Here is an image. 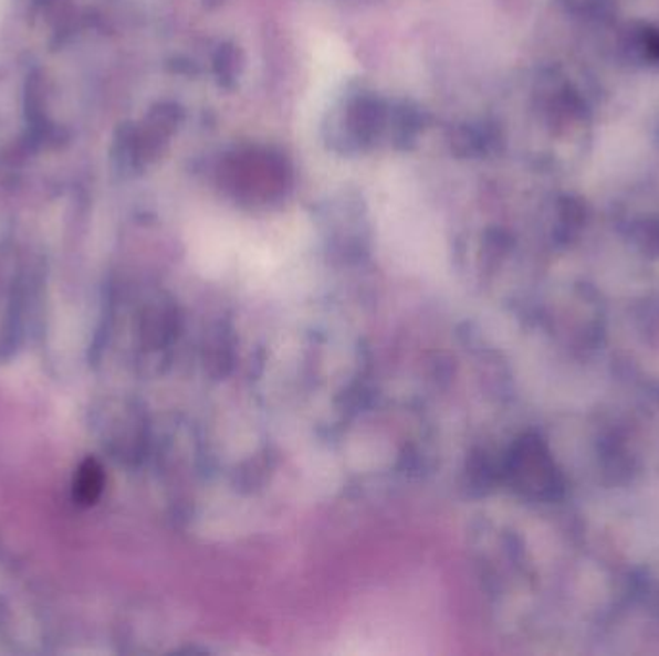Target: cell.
I'll return each mask as SVG.
<instances>
[{"mask_svg": "<svg viewBox=\"0 0 659 656\" xmlns=\"http://www.w3.org/2000/svg\"><path fill=\"white\" fill-rule=\"evenodd\" d=\"M105 487V470L97 461H85L74 479V497L82 505H93Z\"/></svg>", "mask_w": 659, "mask_h": 656, "instance_id": "2", "label": "cell"}, {"mask_svg": "<svg viewBox=\"0 0 659 656\" xmlns=\"http://www.w3.org/2000/svg\"><path fill=\"white\" fill-rule=\"evenodd\" d=\"M313 53V91H311V110L323 105V98L337 89L345 77L355 72V60L347 51L342 39L323 35L311 49Z\"/></svg>", "mask_w": 659, "mask_h": 656, "instance_id": "1", "label": "cell"}]
</instances>
